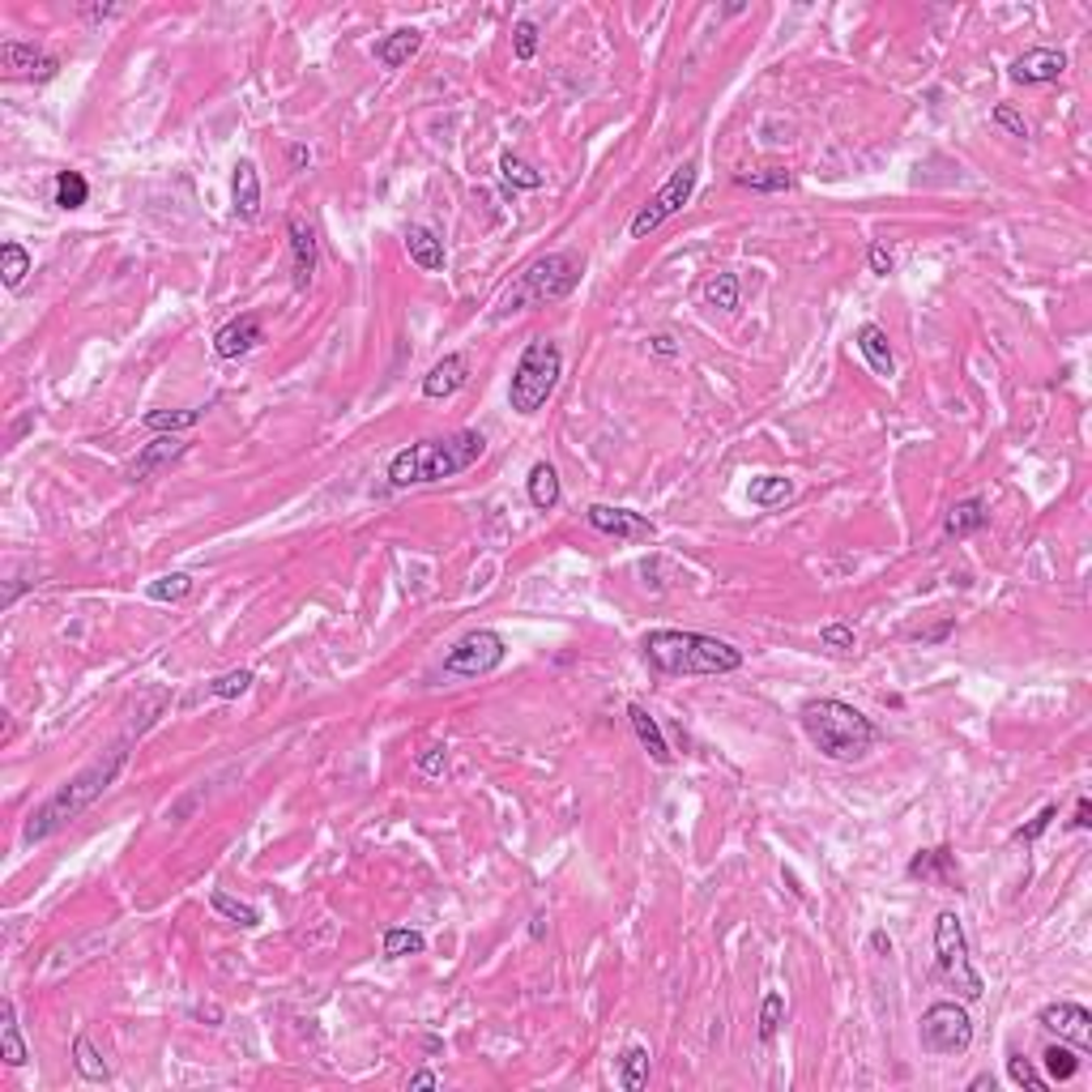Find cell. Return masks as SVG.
<instances>
[{"mask_svg": "<svg viewBox=\"0 0 1092 1092\" xmlns=\"http://www.w3.org/2000/svg\"><path fill=\"white\" fill-rule=\"evenodd\" d=\"M124 764H128V739L124 742H115L111 751H102L95 764H86L82 773L77 777H69L64 781V786L51 794V799L38 806V811L26 819V828H22V841L26 845H34V841H47L51 832H60L64 824H69V819H77L86 811V806H95L102 794H107L111 786H115V777L124 773Z\"/></svg>", "mask_w": 1092, "mask_h": 1092, "instance_id": "obj_1", "label": "cell"}, {"mask_svg": "<svg viewBox=\"0 0 1092 1092\" xmlns=\"http://www.w3.org/2000/svg\"><path fill=\"white\" fill-rule=\"evenodd\" d=\"M799 726H803V735L811 739V747L837 764H858L875 747L870 717L858 713L854 704H845V700H832V696L806 700L799 709Z\"/></svg>", "mask_w": 1092, "mask_h": 1092, "instance_id": "obj_2", "label": "cell"}, {"mask_svg": "<svg viewBox=\"0 0 1092 1092\" xmlns=\"http://www.w3.org/2000/svg\"><path fill=\"white\" fill-rule=\"evenodd\" d=\"M482 448H486L482 431H453V435H440V440L410 444L389 461V482L397 491H406V486L457 479L461 470H470L482 457Z\"/></svg>", "mask_w": 1092, "mask_h": 1092, "instance_id": "obj_3", "label": "cell"}, {"mask_svg": "<svg viewBox=\"0 0 1092 1092\" xmlns=\"http://www.w3.org/2000/svg\"><path fill=\"white\" fill-rule=\"evenodd\" d=\"M645 658L662 674H735L742 666V649L704 632L658 627L645 636Z\"/></svg>", "mask_w": 1092, "mask_h": 1092, "instance_id": "obj_4", "label": "cell"}, {"mask_svg": "<svg viewBox=\"0 0 1092 1092\" xmlns=\"http://www.w3.org/2000/svg\"><path fill=\"white\" fill-rule=\"evenodd\" d=\"M581 274H585V261L576 252H546V256H538V261L525 265L521 287L504 299V312H521L525 303L568 299V294L581 287Z\"/></svg>", "mask_w": 1092, "mask_h": 1092, "instance_id": "obj_5", "label": "cell"}, {"mask_svg": "<svg viewBox=\"0 0 1092 1092\" xmlns=\"http://www.w3.org/2000/svg\"><path fill=\"white\" fill-rule=\"evenodd\" d=\"M559 371H563V354H559V346H555V342H546V338L530 342V346H525V354H521V363H517V371H512V384H508V406L517 410V415H525V418L538 415V410L546 406V397L555 393Z\"/></svg>", "mask_w": 1092, "mask_h": 1092, "instance_id": "obj_6", "label": "cell"}, {"mask_svg": "<svg viewBox=\"0 0 1092 1092\" xmlns=\"http://www.w3.org/2000/svg\"><path fill=\"white\" fill-rule=\"evenodd\" d=\"M934 960H939V973L947 982L956 986L965 998H982V978L973 973L969 965V939H965V927L952 909H943L934 918Z\"/></svg>", "mask_w": 1092, "mask_h": 1092, "instance_id": "obj_7", "label": "cell"}, {"mask_svg": "<svg viewBox=\"0 0 1092 1092\" xmlns=\"http://www.w3.org/2000/svg\"><path fill=\"white\" fill-rule=\"evenodd\" d=\"M918 1037H922V1050H927V1055L956 1059L973 1046V1020L960 1003H931L927 1011H922Z\"/></svg>", "mask_w": 1092, "mask_h": 1092, "instance_id": "obj_8", "label": "cell"}, {"mask_svg": "<svg viewBox=\"0 0 1092 1092\" xmlns=\"http://www.w3.org/2000/svg\"><path fill=\"white\" fill-rule=\"evenodd\" d=\"M508 658V640L491 632V627H479V632L461 636L453 649L444 653V674L448 678H482L499 671Z\"/></svg>", "mask_w": 1092, "mask_h": 1092, "instance_id": "obj_9", "label": "cell"}, {"mask_svg": "<svg viewBox=\"0 0 1092 1092\" xmlns=\"http://www.w3.org/2000/svg\"><path fill=\"white\" fill-rule=\"evenodd\" d=\"M691 188H696V162H683V166H678V171L658 188V197H653L645 210L632 218V239H645L649 230H658L671 214L683 210V205L691 201Z\"/></svg>", "mask_w": 1092, "mask_h": 1092, "instance_id": "obj_10", "label": "cell"}, {"mask_svg": "<svg viewBox=\"0 0 1092 1092\" xmlns=\"http://www.w3.org/2000/svg\"><path fill=\"white\" fill-rule=\"evenodd\" d=\"M585 517L598 534H610V538H619V543H653V538H658V525H653L649 517H640V512H632V508L589 504Z\"/></svg>", "mask_w": 1092, "mask_h": 1092, "instance_id": "obj_11", "label": "cell"}, {"mask_svg": "<svg viewBox=\"0 0 1092 1092\" xmlns=\"http://www.w3.org/2000/svg\"><path fill=\"white\" fill-rule=\"evenodd\" d=\"M1037 1024L1059 1033V1042H1067L1075 1050H1092V1011L1080 1003H1050L1037 1011Z\"/></svg>", "mask_w": 1092, "mask_h": 1092, "instance_id": "obj_12", "label": "cell"}, {"mask_svg": "<svg viewBox=\"0 0 1092 1092\" xmlns=\"http://www.w3.org/2000/svg\"><path fill=\"white\" fill-rule=\"evenodd\" d=\"M0 69H5L9 77H26V82H47V77H56L60 60L51 56V51L34 47V43L5 38V43H0Z\"/></svg>", "mask_w": 1092, "mask_h": 1092, "instance_id": "obj_13", "label": "cell"}, {"mask_svg": "<svg viewBox=\"0 0 1092 1092\" xmlns=\"http://www.w3.org/2000/svg\"><path fill=\"white\" fill-rule=\"evenodd\" d=\"M287 235H290V282L294 290H307L316 278V265H320V252H316V230L307 226V218L290 214L287 218Z\"/></svg>", "mask_w": 1092, "mask_h": 1092, "instance_id": "obj_14", "label": "cell"}, {"mask_svg": "<svg viewBox=\"0 0 1092 1092\" xmlns=\"http://www.w3.org/2000/svg\"><path fill=\"white\" fill-rule=\"evenodd\" d=\"M1067 73V56L1059 47H1029L1024 56L1011 60V82L1020 86H1042V82H1059Z\"/></svg>", "mask_w": 1092, "mask_h": 1092, "instance_id": "obj_15", "label": "cell"}, {"mask_svg": "<svg viewBox=\"0 0 1092 1092\" xmlns=\"http://www.w3.org/2000/svg\"><path fill=\"white\" fill-rule=\"evenodd\" d=\"M261 342H265L261 316L243 312V316L226 320V325L214 333V354H218V358H243V354H252Z\"/></svg>", "mask_w": 1092, "mask_h": 1092, "instance_id": "obj_16", "label": "cell"}, {"mask_svg": "<svg viewBox=\"0 0 1092 1092\" xmlns=\"http://www.w3.org/2000/svg\"><path fill=\"white\" fill-rule=\"evenodd\" d=\"M909 879H922V883H939V888H956L960 892V870H956V854L952 850H922L914 863L905 867Z\"/></svg>", "mask_w": 1092, "mask_h": 1092, "instance_id": "obj_17", "label": "cell"}, {"mask_svg": "<svg viewBox=\"0 0 1092 1092\" xmlns=\"http://www.w3.org/2000/svg\"><path fill=\"white\" fill-rule=\"evenodd\" d=\"M466 380H470V358L466 354H444L440 363L422 376V397L444 402V397H453L457 389H466Z\"/></svg>", "mask_w": 1092, "mask_h": 1092, "instance_id": "obj_18", "label": "cell"}, {"mask_svg": "<svg viewBox=\"0 0 1092 1092\" xmlns=\"http://www.w3.org/2000/svg\"><path fill=\"white\" fill-rule=\"evenodd\" d=\"M184 453H188V444L179 440V435H154L133 461V482H150L162 466H171V461H179Z\"/></svg>", "mask_w": 1092, "mask_h": 1092, "instance_id": "obj_19", "label": "cell"}, {"mask_svg": "<svg viewBox=\"0 0 1092 1092\" xmlns=\"http://www.w3.org/2000/svg\"><path fill=\"white\" fill-rule=\"evenodd\" d=\"M230 197H235V218H243V223H252V218L261 214V175H256L252 159L235 162V175H230Z\"/></svg>", "mask_w": 1092, "mask_h": 1092, "instance_id": "obj_20", "label": "cell"}, {"mask_svg": "<svg viewBox=\"0 0 1092 1092\" xmlns=\"http://www.w3.org/2000/svg\"><path fill=\"white\" fill-rule=\"evenodd\" d=\"M627 722H632L636 739H640V747L649 751V760H653V764H671V760H674V751L666 747V735H662L658 717H653V713L645 709V704H627Z\"/></svg>", "mask_w": 1092, "mask_h": 1092, "instance_id": "obj_21", "label": "cell"}, {"mask_svg": "<svg viewBox=\"0 0 1092 1092\" xmlns=\"http://www.w3.org/2000/svg\"><path fill=\"white\" fill-rule=\"evenodd\" d=\"M406 252L422 274H440L444 269V239L431 226H410L406 230Z\"/></svg>", "mask_w": 1092, "mask_h": 1092, "instance_id": "obj_22", "label": "cell"}, {"mask_svg": "<svg viewBox=\"0 0 1092 1092\" xmlns=\"http://www.w3.org/2000/svg\"><path fill=\"white\" fill-rule=\"evenodd\" d=\"M858 351H863V358L870 363V371L875 376H896V358H892V346H888V333H883L879 325H863L858 329Z\"/></svg>", "mask_w": 1092, "mask_h": 1092, "instance_id": "obj_23", "label": "cell"}, {"mask_svg": "<svg viewBox=\"0 0 1092 1092\" xmlns=\"http://www.w3.org/2000/svg\"><path fill=\"white\" fill-rule=\"evenodd\" d=\"M986 521H991V512H986V499H982V495H969V499H960V504H952V512H947V521H943V530H947V538H969V534L986 530Z\"/></svg>", "mask_w": 1092, "mask_h": 1092, "instance_id": "obj_24", "label": "cell"}, {"mask_svg": "<svg viewBox=\"0 0 1092 1092\" xmlns=\"http://www.w3.org/2000/svg\"><path fill=\"white\" fill-rule=\"evenodd\" d=\"M0 1059H5V1067H22L26 1059V1042H22V1029H18V1007H13V998H5L0 1003Z\"/></svg>", "mask_w": 1092, "mask_h": 1092, "instance_id": "obj_25", "label": "cell"}, {"mask_svg": "<svg viewBox=\"0 0 1092 1092\" xmlns=\"http://www.w3.org/2000/svg\"><path fill=\"white\" fill-rule=\"evenodd\" d=\"M530 504L538 512H550L559 504V474L550 461H538V466L530 470Z\"/></svg>", "mask_w": 1092, "mask_h": 1092, "instance_id": "obj_26", "label": "cell"}, {"mask_svg": "<svg viewBox=\"0 0 1092 1092\" xmlns=\"http://www.w3.org/2000/svg\"><path fill=\"white\" fill-rule=\"evenodd\" d=\"M418 47H422V31H393L389 38L376 43V56H380V64H389V69H402Z\"/></svg>", "mask_w": 1092, "mask_h": 1092, "instance_id": "obj_27", "label": "cell"}, {"mask_svg": "<svg viewBox=\"0 0 1092 1092\" xmlns=\"http://www.w3.org/2000/svg\"><path fill=\"white\" fill-rule=\"evenodd\" d=\"M73 1067H77V1075H82V1080H90V1084H107V1080H111L107 1062H102V1055L95 1050V1042H90L86 1033H77V1042H73Z\"/></svg>", "mask_w": 1092, "mask_h": 1092, "instance_id": "obj_28", "label": "cell"}, {"mask_svg": "<svg viewBox=\"0 0 1092 1092\" xmlns=\"http://www.w3.org/2000/svg\"><path fill=\"white\" fill-rule=\"evenodd\" d=\"M210 905H214V914H223L226 922H235V927H243V931L261 927V909L248 905V901H235V896L223 892V888L210 892Z\"/></svg>", "mask_w": 1092, "mask_h": 1092, "instance_id": "obj_29", "label": "cell"}, {"mask_svg": "<svg viewBox=\"0 0 1092 1092\" xmlns=\"http://www.w3.org/2000/svg\"><path fill=\"white\" fill-rule=\"evenodd\" d=\"M790 495H794V482H790V479H777V474L751 479V486H747V499H751L755 508H777V504H786Z\"/></svg>", "mask_w": 1092, "mask_h": 1092, "instance_id": "obj_30", "label": "cell"}, {"mask_svg": "<svg viewBox=\"0 0 1092 1092\" xmlns=\"http://www.w3.org/2000/svg\"><path fill=\"white\" fill-rule=\"evenodd\" d=\"M619 1080L627 1092H640L649 1084V1050L645 1046H627L619 1059Z\"/></svg>", "mask_w": 1092, "mask_h": 1092, "instance_id": "obj_31", "label": "cell"}, {"mask_svg": "<svg viewBox=\"0 0 1092 1092\" xmlns=\"http://www.w3.org/2000/svg\"><path fill=\"white\" fill-rule=\"evenodd\" d=\"M735 184L751 188V192H786V188H794V175L786 166H768V171H739Z\"/></svg>", "mask_w": 1092, "mask_h": 1092, "instance_id": "obj_32", "label": "cell"}, {"mask_svg": "<svg viewBox=\"0 0 1092 1092\" xmlns=\"http://www.w3.org/2000/svg\"><path fill=\"white\" fill-rule=\"evenodd\" d=\"M205 410H150L146 415V427L150 431H162V435H175V431H188L197 427Z\"/></svg>", "mask_w": 1092, "mask_h": 1092, "instance_id": "obj_33", "label": "cell"}, {"mask_svg": "<svg viewBox=\"0 0 1092 1092\" xmlns=\"http://www.w3.org/2000/svg\"><path fill=\"white\" fill-rule=\"evenodd\" d=\"M86 197H90V184H86L82 171H60L56 175V205L60 210H82Z\"/></svg>", "mask_w": 1092, "mask_h": 1092, "instance_id": "obj_34", "label": "cell"}, {"mask_svg": "<svg viewBox=\"0 0 1092 1092\" xmlns=\"http://www.w3.org/2000/svg\"><path fill=\"white\" fill-rule=\"evenodd\" d=\"M704 303L717 307V312H735V307H739V278L735 274L709 278V287H704Z\"/></svg>", "mask_w": 1092, "mask_h": 1092, "instance_id": "obj_35", "label": "cell"}, {"mask_svg": "<svg viewBox=\"0 0 1092 1092\" xmlns=\"http://www.w3.org/2000/svg\"><path fill=\"white\" fill-rule=\"evenodd\" d=\"M499 175H504L512 188H525V192L543 188V171H534V166L525 159H517V154H504V159H499Z\"/></svg>", "mask_w": 1092, "mask_h": 1092, "instance_id": "obj_36", "label": "cell"}, {"mask_svg": "<svg viewBox=\"0 0 1092 1092\" xmlns=\"http://www.w3.org/2000/svg\"><path fill=\"white\" fill-rule=\"evenodd\" d=\"M1042 1062H1046V1071H1050V1080H1075V1071H1080V1055H1075L1071 1046H1050L1046 1055H1042Z\"/></svg>", "mask_w": 1092, "mask_h": 1092, "instance_id": "obj_37", "label": "cell"}, {"mask_svg": "<svg viewBox=\"0 0 1092 1092\" xmlns=\"http://www.w3.org/2000/svg\"><path fill=\"white\" fill-rule=\"evenodd\" d=\"M422 947H427V939H422L418 931H410V927H393L389 934H384V956H389V960H402V956H418Z\"/></svg>", "mask_w": 1092, "mask_h": 1092, "instance_id": "obj_38", "label": "cell"}, {"mask_svg": "<svg viewBox=\"0 0 1092 1092\" xmlns=\"http://www.w3.org/2000/svg\"><path fill=\"white\" fill-rule=\"evenodd\" d=\"M0 256H5V287L18 290L26 282V274H31V252L9 239V243H0Z\"/></svg>", "mask_w": 1092, "mask_h": 1092, "instance_id": "obj_39", "label": "cell"}, {"mask_svg": "<svg viewBox=\"0 0 1092 1092\" xmlns=\"http://www.w3.org/2000/svg\"><path fill=\"white\" fill-rule=\"evenodd\" d=\"M188 589H192V576L171 572V576H159V581H150V585H146V598H150V602H179V598H188Z\"/></svg>", "mask_w": 1092, "mask_h": 1092, "instance_id": "obj_40", "label": "cell"}, {"mask_svg": "<svg viewBox=\"0 0 1092 1092\" xmlns=\"http://www.w3.org/2000/svg\"><path fill=\"white\" fill-rule=\"evenodd\" d=\"M781 1020H786V995H764V1007H760V1042H773Z\"/></svg>", "mask_w": 1092, "mask_h": 1092, "instance_id": "obj_41", "label": "cell"}, {"mask_svg": "<svg viewBox=\"0 0 1092 1092\" xmlns=\"http://www.w3.org/2000/svg\"><path fill=\"white\" fill-rule=\"evenodd\" d=\"M248 687H252V671H230V674H223V678H214V683H210V696H214V700H235V696H243Z\"/></svg>", "mask_w": 1092, "mask_h": 1092, "instance_id": "obj_42", "label": "cell"}, {"mask_svg": "<svg viewBox=\"0 0 1092 1092\" xmlns=\"http://www.w3.org/2000/svg\"><path fill=\"white\" fill-rule=\"evenodd\" d=\"M1007 1075H1011V1080H1016L1020 1088H1033V1092H1046V1080H1042V1075H1037V1071H1033V1062H1029V1059H1024V1055H1011V1059H1007Z\"/></svg>", "mask_w": 1092, "mask_h": 1092, "instance_id": "obj_43", "label": "cell"}, {"mask_svg": "<svg viewBox=\"0 0 1092 1092\" xmlns=\"http://www.w3.org/2000/svg\"><path fill=\"white\" fill-rule=\"evenodd\" d=\"M512 51H517V60H534V51H538V26L534 22L512 26Z\"/></svg>", "mask_w": 1092, "mask_h": 1092, "instance_id": "obj_44", "label": "cell"}, {"mask_svg": "<svg viewBox=\"0 0 1092 1092\" xmlns=\"http://www.w3.org/2000/svg\"><path fill=\"white\" fill-rule=\"evenodd\" d=\"M819 645L832 649V653H850V649H854V627H845V623L819 627Z\"/></svg>", "mask_w": 1092, "mask_h": 1092, "instance_id": "obj_45", "label": "cell"}, {"mask_svg": "<svg viewBox=\"0 0 1092 1092\" xmlns=\"http://www.w3.org/2000/svg\"><path fill=\"white\" fill-rule=\"evenodd\" d=\"M1055 819H1059V806H1042V815H1037L1029 828H1016V832H1011V837H1016L1020 845H1033V841L1042 837V832H1046L1050 824H1055Z\"/></svg>", "mask_w": 1092, "mask_h": 1092, "instance_id": "obj_46", "label": "cell"}, {"mask_svg": "<svg viewBox=\"0 0 1092 1092\" xmlns=\"http://www.w3.org/2000/svg\"><path fill=\"white\" fill-rule=\"evenodd\" d=\"M995 124L1007 128L1011 137H1029V124H1024V115H1020L1016 107H1007V102H998V107H995Z\"/></svg>", "mask_w": 1092, "mask_h": 1092, "instance_id": "obj_47", "label": "cell"}, {"mask_svg": "<svg viewBox=\"0 0 1092 1092\" xmlns=\"http://www.w3.org/2000/svg\"><path fill=\"white\" fill-rule=\"evenodd\" d=\"M867 265H870V274H879V278H888L892 274V252L883 248V243H870V252H867Z\"/></svg>", "mask_w": 1092, "mask_h": 1092, "instance_id": "obj_48", "label": "cell"}, {"mask_svg": "<svg viewBox=\"0 0 1092 1092\" xmlns=\"http://www.w3.org/2000/svg\"><path fill=\"white\" fill-rule=\"evenodd\" d=\"M444 764H448V751H444V747H427V751L418 755V768H422L427 777H440Z\"/></svg>", "mask_w": 1092, "mask_h": 1092, "instance_id": "obj_49", "label": "cell"}, {"mask_svg": "<svg viewBox=\"0 0 1092 1092\" xmlns=\"http://www.w3.org/2000/svg\"><path fill=\"white\" fill-rule=\"evenodd\" d=\"M115 13H120V5H86L82 18L86 22H102V18H115Z\"/></svg>", "mask_w": 1092, "mask_h": 1092, "instance_id": "obj_50", "label": "cell"}, {"mask_svg": "<svg viewBox=\"0 0 1092 1092\" xmlns=\"http://www.w3.org/2000/svg\"><path fill=\"white\" fill-rule=\"evenodd\" d=\"M1071 828H1080V832H1084V828H1092V803H1088V799L1075 803V819H1071Z\"/></svg>", "mask_w": 1092, "mask_h": 1092, "instance_id": "obj_51", "label": "cell"}, {"mask_svg": "<svg viewBox=\"0 0 1092 1092\" xmlns=\"http://www.w3.org/2000/svg\"><path fill=\"white\" fill-rule=\"evenodd\" d=\"M649 351H653V354H666V358H671V354H678V346H674V338H666V333H658V338L649 342Z\"/></svg>", "mask_w": 1092, "mask_h": 1092, "instance_id": "obj_52", "label": "cell"}, {"mask_svg": "<svg viewBox=\"0 0 1092 1092\" xmlns=\"http://www.w3.org/2000/svg\"><path fill=\"white\" fill-rule=\"evenodd\" d=\"M410 1088H415V1092L418 1088H440V1075H435V1071H415V1075H410Z\"/></svg>", "mask_w": 1092, "mask_h": 1092, "instance_id": "obj_53", "label": "cell"}, {"mask_svg": "<svg viewBox=\"0 0 1092 1092\" xmlns=\"http://www.w3.org/2000/svg\"><path fill=\"white\" fill-rule=\"evenodd\" d=\"M307 162H312V154H307V146H290V166H294V171H303Z\"/></svg>", "mask_w": 1092, "mask_h": 1092, "instance_id": "obj_54", "label": "cell"}, {"mask_svg": "<svg viewBox=\"0 0 1092 1092\" xmlns=\"http://www.w3.org/2000/svg\"><path fill=\"white\" fill-rule=\"evenodd\" d=\"M870 947H875L879 956H888V952H892V939H888L883 931H875V934H870Z\"/></svg>", "mask_w": 1092, "mask_h": 1092, "instance_id": "obj_55", "label": "cell"}, {"mask_svg": "<svg viewBox=\"0 0 1092 1092\" xmlns=\"http://www.w3.org/2000/svg\"><path fill=\"white\" fill-rule=\"evenodd\" d=\"M197 1016H201V1020H214V1024H218V1020H223V1011H218V1007H197Z\"/></svg>", "mask_w": 1092, "mask_h": 1092, "instance_id": "obj_56", "label": "cell"}, {"mask_svg": "<svg viewBox=\"0 0 1092 1092\" xmlns=\"http://www.w3.org/2000/svg\"><path fill=\"white\" fill-rule=\"evenodd\" d=\"M973 1088H991V1092H995V1075H978V1080H973Z\"/></svg>", "mask_w": 1092, "mask_h": 1092, "instance_id": "obj_57", "label": "cell"}]
</instances>
